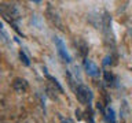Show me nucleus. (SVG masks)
I'll use <instances>...</instances> for the list:
<instances>
[{
    "mask_svg": "<svg viewBox=\"0 0 132 123\" xmlns=\"http://www.w3.org/2000/svg\"><path fill=\"white\" fill-rule=\"evenodd\" d=\"M76 96L78 98V101L82 102V104H91V101L94 98V94L91 92V89L84 85H80L76 89Z\"/></svg>",
    "mask_w": 132,
    "mask_h": 123,
    "instance_id": "f257e3e1",
    "label": "nucleus"
},
{
    "mask_svg": "<svg viewBox=\"0 0 132 123\" xmlns=\"http://www.w3.org/2000/svg\"><path fill=\"white\" fill-rule=\"evenodd\" d=\"M55 45L58 48V53L61 55L62 59H63L65 61H68V63H69V61H72V57H70L68 49H66V45L63 44V41H62L61 38H58V37H55Z\"/></svg>",
    "mask_w": 132,
    "mask_h": 123,
    "instance_id": "f03ea898",
    "label": "nucleus"
},
{
    "mask_svg": "<svg viewBox=\"0 0 132 123\" xmlns=\"http://www.w3.org/2000/svg\"><path fill=\"white\" fill-rule=\"evenodd\" d=\"M84 68H85V71H87V74H88V75L94 77V78L99 77V67L94 63L92 60L85 59V60H84Z\"/></svg>",
    "mask_w": 132,
    "mask_h": 123,
    "instance_id": "7ed1b4c3",
    "label": "nucleus"
},
{
    "mask_svg": "<svg viewBox=\"0 0 132 123\" xmlns=\"http://www.w3.org/2000/svg\"><path fill=\"white\" fill-rule=\"evenodd\" d=\"M105 120L106 123H117L116 122V114H114V109L107 107L105 109Z\"/></svg>",
    "mask_w": 132,
    "mask_h": 123,
    "instance_id": "20e7f679",
    "label": "nucleus"
},
{
    "mask_svg": "<svg viewBox=\"0 0 132 123\" xmlns=\"http://www.w3.org/2000/svg\"><path fill=\"white\" fill-rule=\"evenodd\" d=\"M12 86H14L15 90H18V92H25L28 88V84L25 79H15L14 84H12Z\"/></svg>",
    "mask_w": 132,
    "mask_h": 123,
    "instance_id": "39448f33",
    "label": "nucleus"
},
{
    "mask_svg": "<svg viewBox=\"0 0 132 123\" xmlns=\"http://www.w3.org/2000/svg\"><path fill=\"white\" fill-rule=\"evenodd\" d=\"M105 79H106V82H109V84H113V81H114L113 74L110 71H105Z\"/></svg>",
    "mask_w": 132,
    "mask_h": 123,
    "instance_id": "423d86ee",
    "label": "nucleus"
},
{
    "mask_svg": "<svg viewBox=\"0 0 132 123\" xmlns=\"http://www.w3.org/2000/svg\"><path fill=\"white\" fill-rule=\"evenodd\" d=\"M19 57H21V60L23 61V64H26V66H29V64H30V63H29V59H28V56L25 55V53H23L22 51H21V53H19Z\"/></svg>",
    "mask_w": 132,
    "mask_h": 123,
    "instance_id": "0eeeda50",
    "label": "nucleus"
},
{
    "mask_svg": "<svg viewBox=\"0 0 132 123\" xmlns=\"http://www.w3.org/2000/svg\"><path fill=\"white\" fill-rule=\"evenodd\" d=\"M109 63H111V57L110 56H106L105 60H103V66H109Z\"/></svg>",
    "mask_w": 132,
    "mask_h": 123,
    "instance_id": "6e6552de",
    "label": "nucleus"
},
{
    "mask_svg": "<svg viewBox=\"0 0 132 123\" xmlns=\"http://www.w3.org/2000/svg\"><path fill=\"white\" fill-rule=\"evenodd\" d=\"M62 123H74V122L72 120V119L68 118V119H63V120H62Z\"/></svg>",
    "mask_w": 132,
    "mask_h": 123,
    "instance_id": "1a4fd4ad",
    "label": "nucleus"
},
{
    "mask_svg": "<svg viewBox=\"0 0 132 123\" xmlns=\"http://www.w3.org/2000/svg\"><path fill=\"white\" fill-rule=\"evenodd\" d=\"M88 122H89V123H95V120H94V118H92V116H89V118H88Z\"/></svg>",
    "mask_w": 132,
    "mask_h": 123,
    "instance_id": "9d476101",
    "label": "nucleus"
}]
</instances>
